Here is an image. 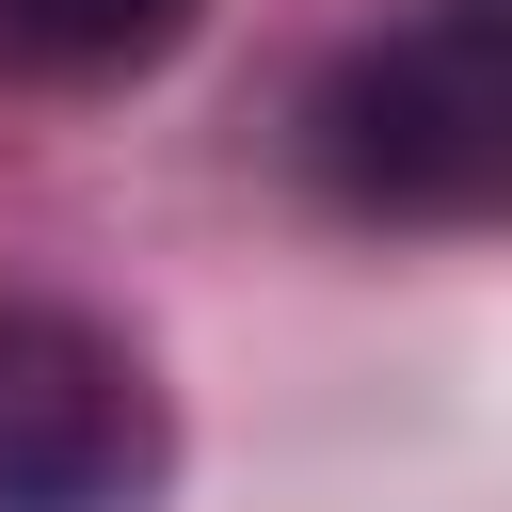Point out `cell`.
<instances>
[{
	"label": "cell",
	"mask_w": 512,
	"mask_h": 512,
	"mask_svg": "<svg viewBox=\"0 0 512 512\" xmlns=\"http://www.w3.org/2000/svg\"><path fill=\"white\" fill-rule=\"evenodd\" d=\"M496 144H512V80H496V16H432L400 48H368L336 96H320V176L352 208H480L496 192Z\"/></svg>",
	"instance_id": "6da1fadb"
},
{
	"label": "cell",
	"mask_w": 512,
	"mask_h": 512,
	"mask_svg": "<svg viewBox=\"0 0 512 512\" xmlns=\"http://www.w3.org/2000/svg\"><path fill=\"white\" fill-rule=\"evenodd\" d=\"M144 480H160L144 368L64 304H0V512H144Z\"/></svg>",
	"instance_id": "7a4b0ae2"
},
{
	"label": "cell",
	"mask_w": 512,
	"mask_h": 512,
	"mask_svg": "<svg viewBox=\"0 0 512 512\" xmlns=\"http://www.w3.org/2000/svg\"><path fill=\"white\" fill-rule=\"evenodd\" d=\"M192 32V0H0V64L32 80H128Z\"/></svg>",
	"instance_id": "3957f363"
}]
</instances>
